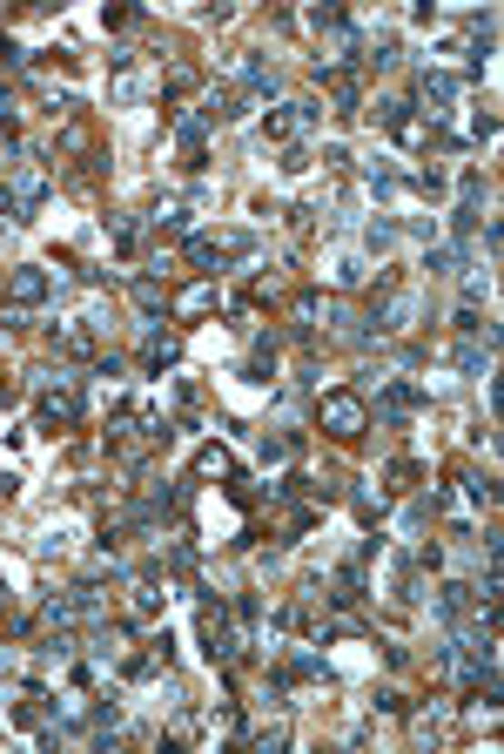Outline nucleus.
I'll use <instances>...</instances> for the list:
<instances>
[{"mask_svg": "<svg viewBox=\"0 0 504 754\" xmlns=\"http://www.w3.org/2000/svg\"><path fill=\"white\" fill-rule=\"evenodd\" d=\"M317 424H323L329 438L357 444L363 432H370V404H363V391H329V398L317 404Z\"/></svg>", "mask_w": 504, "mask_h": 754, "instance_id": "1", "label": "nucleus"}, {"mask_svg": "<svg viewBox=\"0 0 504 754\" xmlns=\"http://www.w3.org/2000/svg\"><path fill=\"white\" fill-rule=\"evenodd\" d=\"M202 654H208V660H222V667L242 654V620H236L229 606H222V599H208V606H202Z\"/></svg>", "mask_w": 504, "mask_h": 754, "instance_id": "2", "label": "nucleus"}, {"mask_svg": "<svg viewBox=\"0 0 504 754\" xmlns=\"http://www.w3.org/2000/svg\"><path fill=\"white\" fill-rule=\"evenodd\" d=\"M75 418H81V384L75 377H55V391L41 398V424L55 432V424H75Z\"/></svg>", "mask_w": 504, "mask_h": 754, "instance_id": "3", "label": "nucleus"}, {"mask_svg": "<svg viewBox=\"0 0 504 754\" xmlns=\"http://www.w3.org/2000/svg\"><path fill=\"white\" fill-rule=\"evenodd\" d=\"M309 122H317V108H309V101H283V108L263 122V135H269V142H297Z\"/></svg>", "mask_w": 504, "mask_h": 754, "instance_id": "4", "label": "nucleus"}, {"mask_svg": "<svg viewBox=\"0 0 504 754\" xmlns=\"http://www.w3.org/2000/svg\"><path fill=\"white\" fill-rule=\"evenodd\" d=\"M41 202H47V176H41V168H27V176L14 182V196H7V216H34Z\"/></svg>", "mask_w": 504, "mask_h": 754, "instance_id": "5", "label": "nucleus"}, {"mask_svg": "<svg viewBox=\"0 0 504 754\" xmlns=\"http://www.w3.org/2000/svg\"><path fill=\"white\" fill-rule=\"evenodd\" d=\"M47 290H55V283H47L41 270H7V297H14V311H27V303H41Z\"/></svg>", "mask_w": 504, "mask_h": 754, "instance_id": "6", "label": "nucleus"}, {"mask_svg": "<svg viewBox=\"0 0 504 754\" xmlns=\"http://www.w3.org/2000/svg\"><path fill=\"white\" fill-rule=\"evenodd\" d=\"M188 263H196L202 277L216 283V270L229 263V250H222V236H188Z\"/></svg>", "mask_w": 504, "mask_h": 754, "instance_id": "7", "label": "nucleus"}, {"mask_svg": "<svg viewBox=\"0 0 504 754\" xmlns=\"http://www.w3.org/2000/svg\"><path fill=\"white\" fill-rule=\"evenodd\" d=\"M417 95L430 101V122H438V115H444V101L458 95V75H417Z\"/></svg>", "mask_w": 504, "mask_h": 754, "instance_id": "8", "label": "nucleus"}, {"mask_svg": "<svg viewBox=\"0 0 504 754\" xmlns=\"http://www.w3.org/2000/svg\"><path fill=\"white\" fill-rule=\"evenodd\" d=\"M188 472H196V478H236V458L222 452V444H202V452H196V465H188Z\"/></svg>", "mask_w": 504, "mask_h": 754, "instance_id": "9", "label": "nucleus"}, {"mask_svg": "<svg viewBox=\"0 0 504 754\" xmlns=\"http://www.w3.org/2000/svg\"><path fill=\"white\" fill-rule=\"evenodd\" d=\"M242 81H249V95H242V101H256V95H276V88H283V75H276L269 61H242Z\"/></svg>", "mask_w": 504, "mask_h": 754, "instance_id": "10", "label": "nucleus"}, {"mask_svg": "<svg viewBox=\"0 0 504 754\" xmlns=\"http://www.w3.org/2000/svg\"><path fill=\"white\" fill-rule=\"evenodd\" d=\"M176 311H182V317H208V311H216V283H208V277L188 283L182 297H176Z\"/></svg>", "mask_w": 504, "mask_h": 754, "instance_id": "11", "label": "nucleus"}, {"mask_svg": "<svg viewBox=\"0 0 504 754\" xmlns=\"http://www.w3.org/2000/svg\"><path fill=\"white\" fill-rule=\"evenodd\" d=\"M176 357H182V344H176V337H162V331H155L148 344H142V364H148V371H168Z\"/></svg>", "mask_w": 504, "mask_h": 754, "instance_id": "12", "label": "nucleus"}, {"mask_svg": "<svg viewBox=\"0 0 504 754\" xmlns=\"http://www.w3.org/2000/svg\"><path fill=\"white\" fill-rule=\"evenodd\" d=\"M438 613H450V620H458V613H471V586H458V579L438 586Z\"/></svg>", "mask_w": 504, "mask_h": 754, "instance_id": "13", "label": "nucleus"}, {"mask_svg": "<svg viewBox=\"0 0 504 754\" xmlns=\"http://www.w3.org/2000/svg\"><path fill=\"white\" fill-rule=\"evenodd\" d=\"M458 371L484 377V371H491V344H464V351H458Z\"/></svg>", "mask_w": 504, "mask_h": 754, "instance_id": "14", "label": "nucleus"}, {"mask_svg": "<svg viewBox=\"0 0 504 754\" xmlns=\"http://www.w3.org/2000/svg\"><path fill=\"white\" fill-rule=\"evenodd\" d=\"M424 270H438V277H450V270H464V250H430Z\"/></svg>", "mask_w": 504, "mask_h": 754, "instance_id": "15", "label": "nucleus"}, {"mask_svg": "<svg viewBox=\"0 0 504 754\" xmlns=\"http://www.w3.org/2000/svg\"><path fill=\"white\" fill-rule=\"evenodd\" d=\"M357 519H363V525L384 519V492H357Z\"/></svg>", "mask_w": 504, "mask_h": 754, "instance_id": "16", "label": "nucleus"}, {"mask_svg": "<svg viewBox=\"0 0 504 754\" xmlns=\"http://www.w3.org/2000/svg\"><path fill=\"white\" fill-rule=\"evenodd\" d=\"M135 303H142V311H162V283H155V277H142V283H135Z\"/></svg>", "mask_w": 504, "mask_h": 754, "instance_id": "17", "label": "nucleus"}, {"mask_svg": "<svg viewBox=\"0 0 504 754\" xmlns=\"http://www.w3.org/2000/svg\"><path fill=\"white\" fill-rule=\"evenodd\" d=\"M397 243V222H370V250H390Z\"/></svg>", "mask_w": 504, "mask_h": 754, "instance_id": "18", "label": "nucleus"}, {"mask_svg": "<svg viewBox=\"0 0 504 754\" xmlns=\"http://www.w3.org/2000/svg\"><path fill=\"white\" fill-rule=\"evenodd\" d=\"M7 162H14V135L0 128V168H7Z\"/></svg>", "mask_w": 504, "mask_h": 754, "instance_id": "19", "label": "nucleus"}, {"mask_svg": "<svg viewBox=\"0 0 504 754\" xmlns=\"http://www.w3.org/2000/svg\"><path fill=\"white\" fill-rule=\"evenodd\" d=\"M7 115H14V95H7V88H0V122H7Z\"/></svg>", "mask_w": 504, "mask_h": 754, "instance_id": "20", "label": "nucleus"}, {"mask_svg": "<svg viewBox=\"0 0 504 754\" xmlns=\"http://www.w3.org/2000/svg\"><path fill=\"white\" fill-rule=\"evenodd\" d=\"M0 633H7V599H0Z\"/></svg>", "mask_w": 504, "mask_h": 754, "instance_id": "21", "label": "nucleus"}]
</instances>
